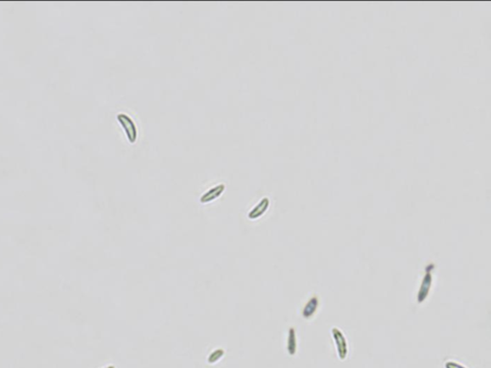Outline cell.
Listing matches in <instances>:
<instances>
[{
  "instance_id": "obj_7",
  "label": "cell",
  "mask_w": 491,
  "mask_h": 368,
  "mask_svg": "<svg viewBox=\"0 0 491 368\" xmlns=\"http://www.w3.org/2000/svg\"><path fill=\"white\" fill-rule=\"evenodd\" d=\"M298 349V341H296V334L294 328L291 327L289 329L288 333V340H287V350L290 356H294L296 353Z\"/></svg>"
},
{
  "instance_id": "obj_4",
  "label": "cell",
  "mask_w": 491,
  "mask_h": 368,
  "mask_svg": "<svg viewBox=\"0 0 491 368\" xmlns=\"http://www.w3.org/2000/svg\"><path fill=\"white\" fill-rule=\"evenodd\" d=\"M224 189H226V186L224 184H219V185L210 189L206 193H204L200 197V202L202 203H208V202H213L222 195Z\"/></svg>"
},
{
  "instance_id": "obj_1",
  "label": "cell",
  "mask_w": 491,
  "mask_h": 368,
  "mask_svg": "<svg viewBox=\"0 0 491 368\" xmlns=\"http://www.w3.org/2000/svg\"><path fill=\"white\" fill-rule=\"evenodd\" d=\"M434 268V266L433 264H430L426 267L425 274H424V277L421 281L420 287V290L418 293V297H416L418 304H422L423 302H425L430 295V291H431V288L433 285V273H433Z\"/></svg>"
},
{
  "instance_id": "obj_10",
  "label": "cell",
  "mask_w": 491,
  "mask_h": 368,
  "mask_svg": "<svg viewBox=\"0 0 491 368\" xmlns=\"http://www.w3.org/2000/svg\"><path fill=\"white\" fill-rule=\"evenodd\" d=\"M114 368V366H110V367H108V368Z\"/></svg>"
},
{
  "instance_id": "obj_8",
  "label": "cell",
  "mask_w": 491,
  "mask_h": 368,
  "mask_svg": "<svg viewBox=\"0 0 491 368\" xmlns=\"http://www.w3.org/2000/svg\"><path fill=\"white\" fill-rule=\"evenodd\" d=\"M224 355V351L222 349H216L208 358V363L210 365L216 364L222 359Z\"/></svg>"
},
{
  "instance_id": "obj_5",
  "label": "cell",
  "mask_w": 491,
  "mask_h": 368,
  "mask_svg": "<svg viewBox=\"0 0 491 368\" xmlns=\"http://www.w3.org/2000/svg\"><path fill=\"white\" fill-rule=\"evenodd\" d=\"M270 205V200L268 198L262 199L258 205L254 207V209L248 213V217L250 220H256L258 218L262 217L264 213L268 210Z\"/></svg>"
},
{
  "instance_id": "obj_6",
  "label": "cell",
  "mask_w": 491,
  "mask_h": 368,
  "mask_svg": "<svg viewBox=\"0 0 491 368\" xmlns=\"http://www.w3.org/2000/svg\"><path fill=\"white\" fill-rule=\"evenodd\" d=\"M318 297L316 296L311 297L309 301L305 304L304 310H302V317L306 320L311 319L316 313V310L318 308Z\"/></svg>"
},
{
  "instance_id": "obj_9",
  "label": "cell",
  "mask_w": 491,
  "mask_h": 368,
  "mask_svg": "<svg viewBox=\"0 0 491 368\" xmlns=\"http://www.w3.org/2000/svg\"><path fill=\"white\" fill-rule=\"evenodd\" d=\"M445 368H466V367H464L462 365L460 364H458L456 362H447L445 364Z\"/></svg>"
},
{
  "instance_id": "obj_3",
  "label": "cell",
  "mask_w": 491,
  "mask_h": 368,
  "mask_svg": "<svg viewBox=\"0 0 491 368\" xmlns=\"http://www.w3.org/2000/svg\"><path fill=\"white\" fill-rule=\"evenodd\" d=\"M116 118L118 122L120 123V125L122 126V128L124 129L130 142H136V138H138V130H136V126L134 122L132 120L130 116L124 114V113L117 114Z\"/></svg>"
},
{
  "instance_id": "obj_2",
  "label": "cell",
  "mask_w": 491,
  "mask_h": 368,
  "mask_svg": "<svg viewBox=\"0 0 491 368\" xmlns=\"http://www.w3.org/2000/svg\"><path fill=\"white\" fill-rule=\"evenodd\" d=\"M331 334H332V337H333V340L335 343L337 354L339 356L340 360L344 361L348 355V346L346 339L339 328H336V327L332 328Z\"/></svg>"
}]
</instances>
